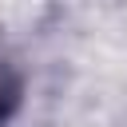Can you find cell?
Returning <instances> with one entry per match:
<instances>
[{
	"mask_svg": "<svg viewBox=\"0 0 127 127\" xmlns=\"http://www.w3.org/2000/svg\"><path fill=\"white\" fill-rule=\"evenodd\" d=\"M12 103H16V83L0 71V123L8 119V111H12Z\"/></svg>",
	"mask_w": 127,
	"mask_h": 127,
	"instance_id": "1",
	"label": "cell"
}]
</instances>
